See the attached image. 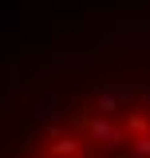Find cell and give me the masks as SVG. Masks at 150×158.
<instances>
[{"mask_svg": "<svg viewBox=\"0 0 150 158\" xmlns=\"http://www.w3.org/2000/svg\"><path fill=\"white\" fill-rule=\"evenodd\" d=\"M12 158H150V40H107L48 75Z\"/></svg>", "mask_w": 150, "mask_h": 158, "instance_id": "6da1fadb", "label": "cell"}]
</instances>
